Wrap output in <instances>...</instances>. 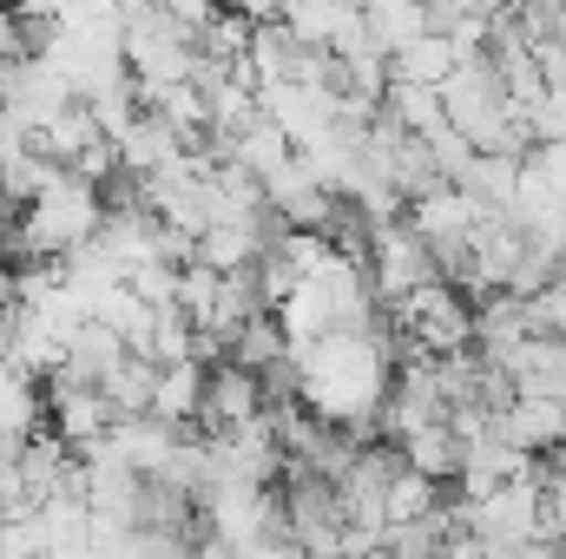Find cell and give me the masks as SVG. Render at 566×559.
I'll list each match as a JSON object with an SVG mask.
<instances>
[{
	"instance_id": "cell-10",
	"label": "cell",
	"mask_w": 566,
	"mask_h": 559,
	"mask_svg": "<svg viewBox=\"0 0 566 559\" xmlns=\"http://www.w3.org/2000/svg\"><path fill=\"white\" fill-rule=\"evenodd\" d=\"M119 151H126V171L145 178V171H158V165H171V158L185 151V133H178L165 113H151V106H145L139 119L119 133Z\"/></svg>"
},
{
	"instance_id": "cell-20",
	"label": "cell",
	"mask_w": 566,
	"mask_h": 559,
	"mask_svg": "<svg viewBox=\"0 0 566 559\" xmlns=\"http://www.w3.org/2000/svg\"><path fill=\"white\" fill-rule=\"evenodd\" d=\"M133 277V289L139 296H151V303H171L178 296V283H185V264H171V257H145L139 271H126Z\"/></svg>"
},
{
	"instance_id": "cell-1",
	"label": "cell",
	"mask_w": 566,
	"mask_h": 559,
	"mask_svg": "<svg viewBox=\"0 0 566 559\" xmlns=\"http://www.w3.org/2000/svg\"><path fill=\"white\" fill-rule=\"evenodd\" d=\"M389 309V329L402 336V349H428V356H448V349H474V303L468 289L448 277L416 283L409 296L382 303Z\"/></svg>"
},
{
	"instance_id": "cell-13",
	"label": "cell",
	"mask_w": 566,
	"mask_h": 559,
	"mask_svg": "<svg viewBox=\"0 0 566 559\" xmlns=\"http://www.w3.org/2000/svg\"><path fill=\"white\" fill-rule=\"evenodd\" d=\"M99 389H106L113 415H151V395H158V362H151L145 349H126Z\"/></svg>"
},
{
	"instance_id": "cell-16",
	"label": "cell",
	"mask_w": 566,
	"mask_h": 559,
	"mask_svg": "<svg viewBox=\"0 0 566 559\" xmlns=\"http://www.w3.org/2000/svg\"><path fill=\"white\" fill-rule=\"evenodd\" d=\"M296 53H303V40H296V27L290 20H258V33H251V73H258V86H271V80H290V66H296Z\"/></svg>"
},
{
	"instance_id": "cell-2",
	"label": "cell",
	"mask_w": 566,
	"mask_h": 559,
	"mask_svg": "<svg viewBox=\"0 0 566 559\" xmlns=\"http://www.w3.org/2000/svg\"><path fill=\"white\" fill-rule=\"evenodd\" d=\"M126 66L139 73V86H171L191 80L198 66V27L171 13V0H145L126 7Z\"/></svg>"
},
{
	"instance_id": "cell-17",
	"label": "cell",
	"mask_w": 566,
	"mask_h": 559,
	"mask_svg": "<svg viewBox=\"0 0 566 559\" xmlns=\"http://www.w3.org/2000/svg\"><path fill=\"white\" fill-rule=\"evenodd\" d=\"M251 33H258V20L244 13V7H218L205 27H198V53H211V60H244L251 53Z\"/></svg>"
},
{
	"instance_id": "cell-6",
	"label": "cell",
	"mask_w": 566,
	"mask_h": 559,
	"mask_svg": "<svg viewBox=\"0 0 566 559\" xmlns=\"http://www.w3.org/2000/svg\"><path fill=\"white\" fill-rule=\"evenodd\" d=\"M409 218H416V231H422L428 244H461L488 211H481L461 184H434L422 198H409Z\"/></svg>"
},
{
	"instance_id": "cell-19",
	"label": "cell",
	"mask_w": 566,
	"mask_h": 559,
	"mask_svg": "<svg viewBox=\"0 0 566 559\" xmlns=\"http://www.w3.org/2000/svg\"><path fill=\"white\" fill-rule=\"evenodd\" d=\"M428 507H441V481L422 474V467H402L396 487H389V520H416Z\"/></svg>"
},
{
	"instance_id": "cell-7",
	"label": "cell",
	"mask_w": 566,
	"mask_h": 559,
	"mask_svg": "<svg viewBox=\"0 0 566 559\" xmlns=\"http://www.w3.org/2000/svg\"><path fill=\"white\" fill-rule=\"evenodd\" d=\"M126 349H133V342H126L113 323L86 316V323L66 336V362H60L53 376H66V382H106V376H113V362H119Z\"/></svg>"
},
{
	"instance_id": "cell-5",
	"label": "cell",
	"mask_w": 566,
	"mask_h": 559,
	"mask_svg": "<svg viewBox=\"0 0 566 559\" xmlns=\"http://www.w3.org/2000/svg\"><path fill=\"white\" fill-rule=\"evenodd\" d=\"M113 402L99 382H66V376H46V428L66 434L73 447H93L106 428H113Z\"/></svg>"
},
{
	"instance_id": "cell-15",
	"label": "cell",
	"mask_w": 566,
	"mask_h": 559,
	"mask_svg": "<svg viewBox=\"0 0 566 559\" xmlns=\"http://www.w3.org/2000/svg\"><path fill=\"white\" fill-rule=\"evenodd\" d=\"M363 20H369V40H376L382 53H402L416 33L434 27L422 0H363Z\"/></svg>"
},
{
	"instance_id": "cell-11",
	"label": "cell",
	"mask_w": 566,
	"mask_h": 559,
	"mask_svg": "<svg viewBox=\"0 0 566 559\" xmlns=\"http://www.w3.org/2000/svg\"><path fill=\"white\" fill-rule=\"evenodd\" d=\"M46 415V395H40V376L33 369H20L7 349H0V434H33Z\"/></svg>"
},
{
	"instance_id": "cell-4",
	"label": "cell",
	"mask_w": 566,
	"mask_h": 559,
	"mask_svg": "<svg viewBox=\"0 0 566 559\" xmlns=\"http://www.w3.org/2000/svg\"><path fill=\"white\" fill-rule=\"evenodd\" d=\"M264 409H271V389H264V376H258L251 362H238V356L211 362V382H205L198 428H244V421H258Z\"/></svg>"
},
{
	"instance_id": "cell-3",
	"label": "cell",
	"mask_w": 566,
	"mask_h": 559,
	"mask_svg": "<svg viewBox=\"0 0 566 559\" xmlns=\"http://www.w3.org/2000/svg\"><path fill=\"white\" fill-rule=\"evenodd\" d=\"M363 264H369V283H376V296H382V303H396V296H409L416 283L441 277V271H434V244L416 231V218H409V211H402V218L369 224V251H363Z\"/></svg>"
},
{
	"instance_id": "cell-18",
	"label": "cell",
	"mask_w": 566,
	"mask_h": 559,
	"mask_svg": "<svg viewBox=\"0 0 566 559\" xmlns=\"http://www.w3.org/2000/svg\"><path fill=\"white\" fill-rule=\"evenodd\" d=\"M409 133H434L448 113H441V86H422V80H389V99H382Z\"/></svg>"
},
{
	"instance_id": "cell-12",
	"label": "cell",
	"mask_w": 566,
	"mask_h": 559,
	"mask_svg": "<svg viewBox=\"0 0 566 559\" xmlns=\"http://www.w3.org/2000/svg\"><path fill=\"white\" fill-rule=\"evenodd\" d=\"M461 454H468V441L454 434V421H422V428H409L402 434V461L409 467H422V474H434V481H454L461 474Z\"/></svg>"
},
{
	"instance_id": "cell-22",
	"label": "cell",
	"mask_w": 566,
	"mask_h": 559,
	"mask_svg": "<svg viewBox=\"0 0 566 559\" xmlns=\"http://www.w3.org/2000/svg\"><path fill=\"white\" fill-rule=\"evenodd\" d=\"M554 467H560V474H566V441H560V447H554Z\"/></svg>"
},
{
	"instance_id": "cell-8",
	"label": "cell",
	"mask_w": 566,
	"mask_h": 559,
	"mask_svg": "<svg viewBox=\"0 0 566 559\" xmlns=\"http://www.w3.org/2000/svg\"><path fill=\"white\" fill-rule=\"evenodd\" d=\"M205 382H211V362H205V356H178V362H158V395H151V415L178 421V428H198V409H205Z\"/></svg>"
},
{
	"instance_id": "cell-9",
	"label": "cell",
	"mask_w": 566,
	"mask_h": 559,
	"mask_svg": "<svg viewBox=\"0 0 566 559\" xmlns=\"http://www.w3.org/2000/svg\"><path fill=\"white\" fill-rule=\"evenodd\" d=\"M448 184H461L481 211H514V198H521V158L514 151H474Z\"/></svg>"
},
{
	"instance_id": "cell-14",
	"label": "cell",
	"mask_w": 566,
	"mask_h": 559,
	"mask_svg": "<svg viewBox=\"0 0 566 559\" xmlns=\"http://www.w3.org/2000/svg\"><path fill=\"white\" fill-rule=\"evenodd\" d=\"M454 60H461V53H454V40H448L441 27H428V33H416L402 53H389V73H396V80H422V86H441V80L454 73Z\"/></svg>"
},
{
	"instance_id": "cell-21",
	"label": "cell",
	"mask_w": 566,
	"mask_h": 559,
	"mask_svg": "<svg viewBox=\"0 0 566 559\" xmlns=\"http://www.w3.org/2000/svg\"><path fill=\"white\" fill-rule=\"evenodd\" d=\"M527 158L541 165V178H547V184H554V191L566 198V133H560V139H541L534 151H527Z\"/></svg>"
}]
</instances>
